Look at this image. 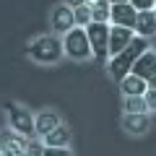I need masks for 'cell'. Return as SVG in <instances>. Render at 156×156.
<instances>
[{
    "label": "cell",
    "instance_id": "obj_8",
    "mask_svg": "<svg viewBox=\"0 0 156 156\" xmlns=\"http://www.w3.org/2000/svg\"><path fill=\"white\" fill-rule=\"evenodd\" d=\"M60 115L52 109H44V112H39V115H34V135L37 138H44L47 133H52V130L60 125Z\"/></svg>",
    "mask_w": 156,
    "mask_h": 156
},
{
    "label": "cell",
    "instance_id": "obj_22",
    "mask_svg": "<svg viewBox=\"0 0 156 156\" xmlns=\"http://www.w3.org/2000/svg\"><path fill=\"white\" fill-rule=\"evenodd\" d=\"M68 8H78V5H86V0H65Z\"/></svg>",
    "mask_w": 156,
    "mask_h": 156
},
{
    "label": "cell",
    "instance_id": "obj_10",
    "mask_svg": "<svg viewBox=\"0 0 156 156\" xmlns=\"http://www.w3.org/2000/svg\"><path fill=\"white\" fill-rule=\"evenodd\" d=\"M133 34H135V37H140V39L156 37V18H154V11H140V13H135Z\"/></svg>",
    "mask_w": 156,
    "mask_h": 156
},
{
    "label": "cell",
    "instance_id": "obj_9",
    "mask_svg": "<svg viewBox=\"0 0 156 156\" xmlns=\"http://www.w3.org/2000/svg\"><path fill=\"white\" fill-rule=\"evenodd\" d=\"M135 8L130 3H122V5H109V23L112 26H125V29H133L135 23Z\"/></svg>",
    "mask_w": 156,
    "mask_h": 156
},
{
    "label": "cell",
    "instance_id": "obj_2",
    "mask_svg": "<svg viewBox=\"0 0 156 156\" xmlns=\"http://www.w3.org/2000/svg\"><path fill=\"white\" fill-rule=\"evenodd\" d=\"M26 52H29V57H31L34 62H39V65H55L62 57V42L57 37H52V34H44V37L34 39L31 44L26 47Z\"/></svg>",
    "mask_w": 156,
    "mask_h": 156
},
{
    "label": "cell",
    "instance_id": "obj_11",
    "mask_svg": "<svg viewBox=\"0 0 156 156\" xmlns=\"http://www.w3.org/2000/svg\"><path fill=\"white\" fill-rule=\"evenodd\" d=\"M70 138H73V133L68 130V125L60 122L52 133H47L42 138V143H44V148H68L70 146Z\"/></svg>",
    "mask_w": 156,
    "mask_h": 156
},
{
    "label": "cell",
    "instance_id": "obj_5",
    "mask_svg": "<svg viewBox=\"0 0 156 156\" xmlns=\"http://www.w3.org/2000/svg\"><path fill=\"white\" fill-rule=\"evenodd\" d=\"M86 37H89V47H91V57H96L99 62H104L109 57L107 47H109V23H94L91 21L86 26Z\"/></svg>",
    "mask_w": 156,
    "mask_h": 156
},
{
    "label": "cell",
    "instance_id": "obj_1",
    "mask_svg": "<svg viewBox=\"0 0 156 156\" xmlns=\"http://www.w3.org/2000/svg\"><path fill=\"white\" fill-rule=\"evenodd\" d=\"M148 50V39H140V37H135L133 42H130L128 47H125L120 55H115V57H109V65H107V70H109V76L115 78L117 83L122 81L125 76L130 73V68H133V62L138 60L143 52Z\"/></svg>",
    "mask_w": 156,
    "mask_h": 156
},
{
    "label": "cell",
    "instance_id": "obj_13",
    "mask_svg": "<svg viewBox=\"0 0 156 156\" xmlns=\"http://www.w3.org/2000/svg\"><path fill=\"white\" fill-rule=\"evenodd\" d=\"M52 26H55V31H60V34H65V31H70L76 23H73V8H68V5H55L52 8Z\"/></svg>",
    "mask_w": 156,
    "mask_h": 156
},
{
    "label": "cell",
    "instance_id": "obj_23",
    "mask_svg": "<svg viewBox=\"0 0 156 156\" xmlns=\"http://www.w3.org/2000/svg\"><path fill=\"white\" fill-rule=\"evenodd\" d=\"M146 89H156V76H154V78H148V81H146Z\"/></svg>",
    "mask_w": 156,
    "mask_h": 156
},
{
    "label": "cell",
    "instance_id": "obj_25",
    "mask_svg": "<svg viewBox=\"0 0 156 156\" xmlns=\"http://www.w3.org/2000/svg\"><path fill=\"white\" fill-rule=\"evenodd\" d=\"M154 18H156V8H154Z\"/></svg>",
    "mask_w": 156,
    "mask_h": 156
},
{
    "label": "cell",
    "instance_id": "obj_12",
    "mask_svg": "<svg viewBox=\"0 0 156 156\" xmlns=\"http://www.w3.org/2000/svg\"><path fill=\"white\" fill-rule=\"evenodd\" d=\"M122 130L130 135H143L151 130V117L148 115H122Z\"/></svg>",
    "mask_w": 156,
    "mask_h": 156
},
{
    "label": "cell",
    "instance_id": "obj_16",
    "mask_svg": "<svg viewBox=\"0 0 156 156\" xmlns=\"http://www.w3.org/2000/svg\"><path fill=\"white\" fill-rule=\"evenodd\" d=\"M73 23H76V26H81V29H86V26L91 23V8H89V5L73 8Z\"/></svg>",
    "mask_w": 156,
    "mask_h": 156
},
{
    "label": "cell",
    "instance_id": "obj_14",
    "mask_svg": "<svg viewBox=\"0 0 156 156\" xmlns=\"http://www.w3.org/2000/svg\"><path fill=\"white\" fill-rule=\"evenodd\" d=\"M120 91H122V96H143L146 94V81L133 76V73H128L120 81Z\"/></svg>",
    "mask_w": 156,
    "mask_h": 156
},
{
    "label": "cell",
    "instance_id": "obj_6",
    "mask_svg": "<svg viewBox=\"0 0 156 156\" xmlns=\"http://www.w3.org/2000/svg\"><path fill=\"white\" fill-rule=\"evenodd\" d=\"M133 39H135L133 29H125V26H109V47H107L109 57L120 55V52H122L125 47L133 42Z\"/></svg>",
    "mask_w": 156,
    "mask_h": 156
},
{
    "label": "cell",
    "instance_id": "obj_24",
    "mask_svg": "<svg viewBox=\"0 0 156 156\" xmlns=\"http://www.w3.org/2000/svg\"><path fill=\"white\" fill-rule=\"evenodd\" d=\"M109 5H122V3H130V0H107Z\"/></svg>",
    "mask_w": 156,
    "mask_h": 156
},
{
    "label": "cell",
    "instance_id": "obj_21",
    "mask_svg": "<svg viewBox=\"0 0 156 156\" xmlns=\"http://www.w3.org/2000/svg\"><path fill=\"white\" fill-rule=\"evenodd\" d=\"M44 156H73L68 148H44Z\"/></svg>",
    "mask_w": 156,
    "mask_h": 156
},
{
    "label": "cell",
    "instance_id": "obj_19",
    "mask_svg": "<svg viewBox=\"0 0 156 156\" xmlns=\"http://www.w3.org/2000/svg\"><path fill=\"white\" fill-rule=\"evenodd\" d=\"M130 5L135 8V11H154L156 8V0H130Z\"/></svg>",
    "mask_w": 156,
    "mask_h": 156
},
{
    "label": "cell",
    "instance_id": "obj_18",
    "mask_svg": "<svg viewBox=\"0 0 156 156\" xmlns=\"http://www.w3.org/2000/svg\"><path fill=\"white\" fill-rule=\"evenodd\" d=\"M91 21L94 23H109V8H91Z\"/></svg>",
    "mask_w": 156,
    "mask_h": 156
},
{
    "label": "cell",
    "instance_id": "obj_20",
    "mask_svg": "<svg viewBox=\"0 0 156 156\" xmlns=\"http://www.w3.org/2000/svg\"><path fill=\"white\" fill-rule=\"evenodd\" d=\"M143 101H146V107H148V112H156V89H146Z\"/></svg>",
    "mask_w": 156,
    "mask_h": 156
},
{
    "label": "cell",
    "instance_id": "obj_4",
    "mask_svg": "<svg viewBox=\"0 0 156 156\" xmlns=\"http://www.w3.org/2000/svg\"><path fill=\"white\" fill-rule=\"evenodd\" d=\"M5 115L13 133L23 135V138H37L34 135V115L26 107H21L18 101H5Z\"/></svg>",
    "mask_w": 156,
    "mask_h": 156
},
{
    "label": "cell",
    "instance_id": "obj_17",
    "mask_svg": "<svg viewBox=\"0 0 156 156\" xmlns=\"http://www.w3.org/2000/svg\"><path fill=\"white\" fill-rule=\"evenodd\" d=\"M23 156H44V143L42 138H29L23 146Z\"/></svg>",
    "mask_w": 156,
    "mask_h": 156
},
{
    "label": "cell",
    "instance_id": "obj_3",
    "mask_svg": "<svg viewBox=\"0 0 156 156\" xmlns=\"http://www.w3.org/2000/svg\"><path fill=\"white\" fill-rule=\"evenodd\" d=\"M62 55L73 57V60H89L91 57V47H89V37H86V29L73 26L70 31L62 34Z\"/></svg>",
    "mask_w": 156,
    "mask_h": 156
},
{
    "label": "cell",
    "instance_id": "obj_7",
    "mask_svg": "<svg viewBox=\"0 0 156 156\" xmlns=\"http://www.w3.org/2000/svg\"><path fill=\"white\" fill-rule=\"evenodd\" d=\"M130 73H133V76H138V78H143V81L154 78V76H156V50H151V47H148V50H146L143 55L133 62Z\"/></svg>",
    "mask_w": 156,
    "mask_h": 156
},
{
    "label": "cell",
    "instance_id": "obj_15",
    "mask_svg": "<svg viewBox=\"0 0 156 156\" xmlns=\"http://www.w3.org/2000/svg\"><path fill=\"white\" fill-rule=\"evenodd\" d=\"M122 109H125V115H148V107H146L143 96H125Z\"/></svg>",
    "mask_w": 156,
    "mask_h": 156
}]
</instances>
